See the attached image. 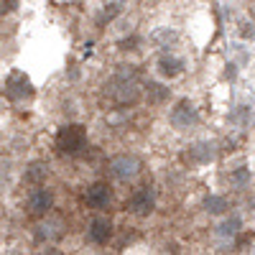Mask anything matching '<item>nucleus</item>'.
Wrapping results in <instances>:
<instances>
[{"instance_id":"f257e3e1","label":"nucleus","mask_w":255,"mask_h":255,"mask_svg":"<svg viewBox=\"0 0 255 255\" xmlns=\"http://www.w3.org/2000/svg\"><path fill=\"white\" fill-rule=\"evenodd\" d=\"M56 148L67 156H77L87 148V130L82 125L72 123V125H64L61 130L56 133Z\"/></svg>"},{"instance_id":"f03ea898","label":"nucleus","mask_w":255,"mask_h":255,"mask_svg":"<svg viewBox=\"0 0 255 255\" xmlns=\"http://www.w3.org/2000/svg\"><path fill=\"white\" fill-rule=\"evenodd\" d=\"M110 95L115 97L118 105H133V102L140 100V87H138V82H135L133 74H125V72H123V74H118V79L113 82Z\"/></svg>"},{"instance_id":"7ed1b4c3","label":"nucleus","mask_w":255,"mask_h":255,"mask_svg":"<svg viewBox=\"0 0 255 255\" xmlns=\"http://www.w3.org/2000/svg\"><path fill=\"white\" fill-rule=\"evenodd\" d=\"M108 168H110V176H113V179L128 181V179L138 176V171H140V158H138V156H130V153H123V156H115Z\"/></svg>"},{"instance_id":"20e7f679","label":"nucleus","mask_w":255,"mask_h":255,"mask_svg":"<svg viewBox=\"0 0 255 255\" xmlns=\"http://www.w3.org/2000/svg\"><path fill=\"white\" fill-rule=\"evenodd\" d=\"M5 97L10 102H23V100H31L33 97V87H31V79L20 72H13L8 79H5Z\"/></svg>"},{"instance_id":"39448f33","label":"nucleus","mask_w":255,"mask_h":255,"mask_svg":"<svg viewBox=\"0 0 255 255\" xmlns=\"http://www.w3.org/2000/svg\"><path fill=\"white\" fill-rule=\"evenodd\" d=\"M128 209H130L133 215H140V217L151 215V212L156 209V191L148 189V186L133 191V197L128 199Z\"/></svg>"},{"instance_id":"423d86ee","label":"nucleus","mask_w":255,"mask_h":255,"mask_svg":"<svg viewBox=\"0 0 255 255\" xmlns=\"http://www.w3.org/2000/svg\"><path fill=\"white\" fill-rule=\"evenodd\" d=\"M199 123V113L189 100H181L176 108L171 110V125L179 128V130H186V128H194Z\"/></svg>"},{"instance_id":"0eeeda50","label":"nucleus","mask_w":255,"mask_h":255,"mask_svg":"<svg viewBox=\"0 0 255 255\" xmlns=\"http://www.w3.org/2000/svg\"><path fill=\"white\" fill-rule=\"evenodd\" d=\"M54 207V191L44 189V186H36L31 194H28V212L36 217H44L49 215V209Z\"/></svg>"},{"instance_id":"6e6552de","label":"nucleus","mask_w":255,"mask_h":255,"mask_svg":"<svg viewBox=\"0 0 255 255\" xmlns=\"http://www.w3.org/2000/svg\"><path fill=\"white\" fill-rule=\"evenodd\" d=\"M84 202H87V207H92V209H105V207L113 202V191H110L108 184L97 181V184H92V186L87 189V194H84Z\"/></svg>"},{"instance_id":"1a4fd4ad","label":"nucleus","mask_w":255,"mask_h":255,"mask_svg":"<svg viewBox=\"0 0 255 255\" xmlns=\"http://www.w3.org/2000/svg\"><path fill=\"white\" fill-rule=\"evenodd\" d=\"M215 143H197V145H191L189 151L184 153V161L189 166H199V163H209L212 158H215Z\"/></svg>"},{"instance_id":"9d476101","label":"nucleus","mask_w":255,"mask_h":255,"mask_svg":"<svg viewBox=\"0 0 255 255\" xmlns=\"http://www.w3.org/2000/svg\"><path fill=\"white\" fill-rule=\"evenodd\" d=\"M110 235H113V225L108 217H95L90 222V240L95 245H108Z\"/></svg>"},{"instance_id":"9b49d317","label":"nucleus","mask_w":255,"mask_h":255,"mask_svg":"<svg viewBox=\"0 0 255 255\" xmlns=\"http://www.w3.org/2000/svg\"><path fill=\"white\" fill-rule=\"evenodd\" d=\"M61 235H64V222L61 220H46L36 227L38 243H51V240H59Z\"/></svg>"},{"instance_id":"f8f14e48","label":"nucleus","mask_w":255,"mask_h":255,"mask_svg":"<svg viewBox=\"0 0 255 255\" xmlns=\"http://www.w3.org/2000/svg\"><path fill=\"white\" fill-rule=\"evenodd\" d=\"M168 87H163V84H158V82H148L145 84V97H148V102L151 105H161V102H166L168 100Z\"/></svg>"},{"instance_id":"ddd939ff","label":"nucleus","mask_w":255,"mask_h":255,"mask_svg":"<svg viewBox=\"0 0 255 255\" xmlns=\"http://www.w3.org/2000/svg\"><path fill=\"white\" fill-rule=\"evenodd\" d=\"M181 59H176V56H163L161 61H158V72L163 74V77H176L179 72H181Z\"/></svg>"},{"instance_id":"4468645a","label":"nucleus","mask_w":255,"mask_h":255,"mask_svg":"<svg viewBox=\"0 0 255 255\" xmlns=\"http://www.w3.org/2000/svg\"><path fill=\"white\" fill-rule=\"evenodd\" d=\"M26 179L31 184H41V181L46 179V166L44 163H31V168L26 171Z\"/></svg>"},{"instance_id":"2eb2a0df","label":"nucleus","mask_w":255,"mask_h":255,"mask_svg":"<svg viewBox=\"0 0 255 255\" xmlns=\"http://www.w3.org/2000/svg\"><path fill=\"white\" fill-rule=\"evenodd\" d=\"M204 207H207V212H212V215H222V212L227 209V199L225 197H209L204 202Z\"/></svg>"},{"instance_id":"dca6fc26","label":"nucleus","mask_w":255,"mask_h":255,"mask_svg":"<svg viewBox=\"0 0 255 255\" xmlns=\"http://www.w3.org/2000/svg\"><path fill=\"white\" fill-rule=\"evenodd\" d=\"M220 232H222V235H238V232H240V217H238V215H232L227 222H222Z\"/></svg>"},{"instance_id":"f3484780","label":"nucleus","mask_w":255,"mask_h":255,"mask_svg":"<svg viewBox=\"0 0 255 255\" xmlns=\"http://www.w3.org/2000/svg\"><path fill=\"white\" fill-rule=\"evenodd\" d=\"M250 181V174H248V168H238L235 174H232V184H235L238 189H243L245 184Z\"/></svg>"},{"instance_id":"a211bd4d","label":"nucleus","mask_w":255,"mask_h":255,"mask_svg":"<svg viewBox=\"0 0 255 255\" xmlns=\"http://www.w3.org/2000/svg\"><path fill=\"white\" fill-rule=\"evenodd\" d=\"M18 8V0H3V13H13Z\"/></svg>"},{"instance_id":"6ab92c4d","label":"nucleus","mask_w":255,"mask_h":255,"mask_svg":"<svg viewBox=\"0 0 255 255\" xmlns=\"http://www.w3.org/2000/svg\"><path fill=\"white\" fill-rule=\"evenodd\" d=\"M133 44H138V38H130V41H123V44H120V49H135Z\"/></svg>"}]
</instances>
